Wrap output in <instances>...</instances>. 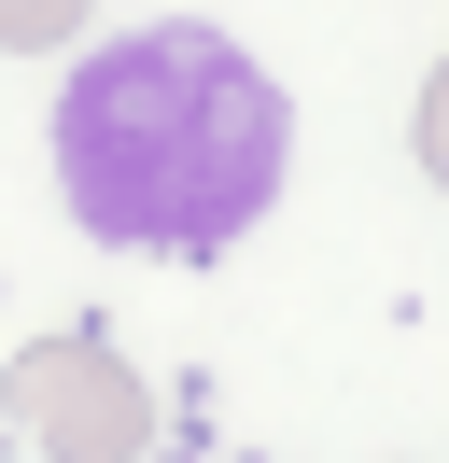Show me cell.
Segmentation results:
<instances>
[{"label": "cell", "mask_w": 449, "mask_h": 463, "mask_svg": "<svg viewBox=\"0 0 449 463\" xmlns=\"http://www.w3.org/2000/svg\"><path fill=\"white\" fill-rule=\"evenodd\" d=\"M295 113L224 29H127L56 85V197L127 253H224L267 225Z\"/></svg>", "instance_id": "cell-1"}, {"label": "cell", "mask_w": 449, "mask_h": 463, "mask_svg": "<svg viewBox=\"0 0 449 463\" xmlns=\"http://www.w3.org/2000/svg\"><path fill=\"white\" fill-rule=\"evenodd\" d=\"M407 127H421V169H435V197H449V57L421 71V113H407Z\"/></svg>", "instance_id": "cell-4"}, {"label": "cell", "mask_w": 449, "mask_h": 463, "mask_svg": "<svg viewBox=\"0 0 449 463\" xmlns=\"http://www.w3.org/2000/svg\"><path fill=\"white\" fill-rule=\"evenodd\" d=\"M0 407H14V435L43 463H140L155 449V393H140V365L112 337H28L14 351V379H0Z\"/></svg>", "instance_id": "cell-2"}, {"label": "cell", "mask_w": 449, "mask_h": 463, "mask_svg": "<svg viewBox=\"0 0 449 463\" xmlns=\"http://www.w3.org/2000/svg\"><path fill=\"white\" fill-rule=\"evenodd\" d=\"M99 0H0V57H43V43H71Z\"/></svg>", "instance_id": "cell-3"}]
</instances>
